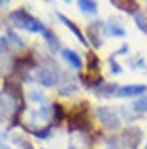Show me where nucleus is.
Instances as JSON below:
<instances>
[{
  "label": "nucleus",
  "instance_id": "nucleus-1",
  "mask_svg": "<svg viewBox=\"0 0 147 149\" xmlns=\"http://www.w3.org/2000/svg\"><path fill=\"white\" fill-rule=\"evenodd\" d=\"M10 21L13 23L15 26L25 29V30H28V32H45L44 25H42L38 19L30 17V15L26 13V11H23V10L11 11V13H10Z\"/></svg>",
  "mask_w": 147,
  "mask_h": 149
},
{
  "label": "nucleus",
  "instance_id": "nucleus-2",
  "mask_svg": "<svg viewBox=\"0 0 147 149\" xmlns=\"http://www.w3.org/2000/svg\"><path fill=\"white\" fill-rule=\"evenodd\" d=\"M96 117H98V121L106 128H110V130H117V128L121 127V119H119L117 113L110 108H98L96 109Z\"/></svg>",
  "mask_w": 147,
  "mask_h": 149
},
{
  "label": "nucleus",
  "instance_id": "nucleus-3",
  "mask_svg": "<svg viewBox=\"0 0 147 149\" xmlns=\"http://www.w3.org/2000/svg\"><path fill=\"white\" fill-rule=\"evenodd\" d=\"M141 136L144 134H141V130L138 127H128L121 136L125 149H138V146H140V142H141Z\"/></svg>",
  "mask_w": 147,
  "mask_h": 149
},
{
  "label": "nucleus",
  "instance_id": "nucleus-4",
  "mask_svg": "<svg viewBox=\"0 0 147 149\" xmlns=\"http://www.w3.org/2000/svg\"><path fill=\"white\" fill-rule=\"evenodd\" d=\"M36 81L40 85H44V87H53V85L57 83V74L53 72V70L42 66V68L36 70Z\"/></svg>",
  "mask_w": 147,
  "mask_h": 149
},
{
  "label": "nucleus",
  "instance_id": "nucleus-5",
  "mask_svg": "<svg viewBox=\"0 0 147 149\" xmlns=\"http://www.w3.org/2000/svg\"><path fill=\"white\" fill-rule=\"evenodd\" d=\"M106 32L110 34V36H115V38H125V36H126L125 26H123L121 19H117V17H113V19H110V21H107Z\"/></svg>",
  "mask_w": 147,
  "mask_h": 149
},
{
  "label": "nucleus",
  "instance_id": "nucleus-6",
  "mask_svg": "<svg viewBox=\"0 0 147 149\" xmlns=\"http://www.w3.org/2000/svg\"><path fill=\"white\" fill-rule=\"evenodd\" d=\"M147 91L145 85H126V87L117 89V96L119 98H128V96H140Z\"/></svg>",
  "mask_w": 147,
  "mask_h": 149
},
{
  "label": "nucleus",
  "instance_id": "nucleus-7",
  "mask_svg": "<svg viewBox=\"0 0 147 149\" xmlns=\"http://www.w3.org/2000/svg\"><path fill=\"white\" fill-rule=\"evenodd\" d=\"M60 53H62V58L68 62V66H72L74 70L81 68V58H79V55H77L74 49H62Z\"/></svg>",
  "mask_w": 147,
  "mask_h": 149
},
{
  "label": "nucleus",
  "instance_id": "nucleus-8",
  "mask_svg": "<svg viewBox=\"0 0 147 149\" xmlns=\"http://www.w3.org/2000/svg\"><path fill=\"white\" fill-rule=\"evenodd\" d=\"M59 19H60V21H62L64 25L68 26V29L72 30V32H74V36H76L77 40L81 42V44H83V45H87V38H85V36H83V32H81V30L77 29V25H74V21H70V19H68L66 15H62V13H59Z\"/></svg>",
  "mask_w": 147,
  "mask_h": 149
},
{
  "label": "nucleus",
  "instance_id": "nucleus-9",
  "mask_svg": "<svg viewBox=\"0 0 147 149\" xmlns=\"http://www.w3.org/2000/svg\"><path fill=\"white\" fill-rule=\"evenodd\" d=\"M111 6L119 8V10L123 11H128V13H136L138 11V2H134V0H111Z\"/></svg>",
  "mask_w": 147,
  "mask_h": 149
},
{
  "label": "nucleus",
  "instance_id": "nucleus-10",
  "mask_svg": "<svg viewBox=\"0 0 147 149\" xmlns=\"http://www.w3.org/2000/svg\"><path fill=\"white\" fill-rule=\"evenodd\" d=\"M77 6H79V10L85 11V13H96V10H98V4L92 2V0H79Z\"/></svg>",
  "mask_w": 147,
  "mask_h": 149
},
{
  "label": "nucleus",
  "instance_id": "nucleus-11",
  "mask_svg": "<svg viewBox=\"0 0 147 149\" xmlns=\"http://www.w3.org/2000/svg\"><path fill=\"white\" fill-rule=\"evenodd\" d=\"M44 34H45V42H47L49 49H51V51H59V49H60L59 38H57L55 34H51V32H44Z\"/></svg>",
  "mask_w": 147,
  "mask_h": 149
},
{
  "label": "nucleus",
  "instance_id": "nucleus-12",
  "mask_svg": "<svg viewBox=\"0 0 147 149\" xmlns=\"http://www.w3.org/2000/svg\"><path fill=\"white\" fill-rule=\"evenodd\" d=\"M49 117H51V109L44 106V108H40V109H38V111L32 115V119H34V121H47Z\"/></svg>",
  "mask_w": 147,
  "mask_h": 149
},
{
  "label": "nucleus",
  "instance_id": "nucleus-13",
  "mask_svg": "<svg viewBox=\"0 0 147 149\" xmlns=\"http://www.w3.org/2000/svg\"><path fill=\"white\" fill-rule=\"evenodd\" d=\"M87 61H89V70H91V72H98V68H100V62H98V57H96L94 53H89Z\"/></svg>",
  "mask_w": 147,
  "mask_h": 149
},
{
  "label": "nucleus",
  "instance_id": "nucleus-14",
  "mask_svg": "<svg viewBox=\"0 0 147 149\" xmlns=\"http://www.w3.org/2000/svg\"><path fill=\"white\" fill-rule=\"evenodd\" d=\"M6 38H8V40H10V42H13V44H15V45H17V47H25V42H23V40H21V38H19V36H17V34H15V32H13V30H8V34H6Z\"/></svg>",
  "mask_w": 147,
  "mask_h": 149
},
{
  "label": "nucleus",
  "instance_id": "nucleus-15",
  "mask_svg": "<svg viewBox=\"0 0 147 149\" xmlns=\"http://www.w3.org/2000/svg\"><path fill=\"white\" fill-rule=\"evenodd\" d=\"M115 91H117V87H115V85H106V87L96 89V95H98V96H107V95H113Z\"/></svg>",
  "mask_w": 147,
  "mask_h": 149
},
{
  "label": "nucleus",
  "instance_id": "nucleus-16",
  "mask_svg": "<svg viewBox=\"0 0 147 149\" xmlns=\"http://www.w3.org/2000/svg\"><path fill=\"white\" fill-rule=\"evenodd\" d=\"M134 109H136V111H141V113H147V96H141L140 100L134 102Z\"/></svg>",
  "mask_w": 147,
  "mask_h": 149
},
{
  "label": "nucleus",
  "instance_id": "nucleus-17",
  "mask_svg": "<svg viewBox=\"0 0 147 149\" xmlns=\"http://www.w3.org/2000/svg\"><path fill=\"white\" fill-rule=\"evenodd\" d=\"M134 21H136V25H138V29H140V30H144V32L147 34V19L144 17V15H140V13H136V15H134Z\"/></svg>",
  "mask_w": 147,
  "mask_h": 149
},
{
  "label": "nucleus",
  "instance_id": "nucleus-18",
  "mask_svg": "<svg viewBox=\"0 0 147 149\" xmlns=\"http://www.w3.org/2000/svg\"><path fill=\"white\" fill-rule=\"evenodd\" d=\"M53 109H55V115H57V119H62V117H64V108H62V106H60V104H53Z\"/></svg>",
  "mask_w": 147,
  "mask_h": 149
},
{
  "label": "nucleus",
  "instance_id": "nucleus-19",
  "mask_svg": "<svg viewBox=\"0 0 147 149\" xmlns=\"http://www.w3.org/2000/svg\"><path fill=\"white\" fill-rule=\"evenodd\" d=\"M34 134L38 136V138H47L49 134H51V127H47V128H44V130H36Z\"/></svg>",
  "mask_w": 147,
  "mask_h": 149
},
{
  "label": "nucleus",
  "instance_id": "nucleus-20",
  "mask_svg": "<svg viewBox=\"0 0 147 149\" xmlns=\"http://www.w3.org/2000/svg\"><path fill=\"white\" fill-rule=\"evenodd\" d=\"M30 98H32L34 102H42V104L45 102V98H44V95H42V93H30Z\"/></svg>",
  "mask_w": 147,
  "mask_h": 149
},
{
  "label": "nucleus",
  "instance_id": "nucleus-21",
  "mask_svg": "<svg viewBox=\"0 0 147 149\" xmlns=\"http://www.w3.org/2000/svg\"><path fill=\"white\" fill-rule=\"evenodd\" d=\"M110 66H111V72L113 74H121V66H119L113 58H110Z\"/></svg>",
  "mask_w": 147,
  "mask_h": 149
},
{
  "label": "nucleus",
  "instance_id": "nucleus-22",
  "mask_svg": "<svg viewBox=\"0 0 147 149\" xmlns=\"http://www.w3.org/2000/svg\"><path fill=\"white\" fill-rule=\"evenodd\" d=\"M6 45H8V38H0V53L6 51Z\"/></svg>",
  "mask_w": 147,
  "mask_h": 149
},
{
  "label": "nucleus",
  "instance_id": "nucleus-23",
  "mask_svg": "<svg viewBox=\"0 0 147 149\" xmlns=\"http://www.w3.org/2000/svg\"><path fill=\"white\" fill-rule=\"evenodd\" d=\"M117 53H121V55H125V53H128V45H123L121 49L117 51Z\"/></svg>",
  "mask_w": 147,
  "mask_h": 149
},
{
  "label": "nucleus",
  "instance_id": "nucleus-24",
  "mask_svg": "<svg viewBox=\"0 0 147 149\" xmlns=\"http://www.w3.org/2000/svg\"><path fill=\"white\" fill-rule=\"evenodd\" d=\"M0 149H10L8 146H4V143H0Z\"/></svg>",
  "mask_w": 147,
  "mask_h": 149
},
{
  "label": "nucleus",
  "instance_id": "nucleus-25",
  "mask_svg": "<svg viewBox=\"0 0 147 149\" xmlns=\"http://www.w3.org/2000/svg\"><path fill=\"white\" fill-rule=\"evenodd\" d=\"M4 4H6V2H4V0H0V6H4Z\"/></svg>",
  "mask_w": 147,
  "mask_h": 149
},
{
  "label": "nucleus",
  "instance_id": "nucleus-26",
  "mask_svg": "<svg viewBox=\"0 0 147 149\" xmlns=\"http://www.w3.org/2000/svg\"><path fill=\"white\" fill-rule=\"evenodd\" d=\"M145 149H147V146H145Z\"/></svg>",
  "mask_w": 147,
  "mask_h": 149
},
{
  "label": "nucleus",
  "instance_id": "nucleus-27",
  "mask_svg": "<svg viewBox=\"0 0 147 149\" xmlns=\"http://www.w3.org/2000/svg\"><path fill=\"white\" fill-rule=\"evenodd\" d=\"M70 149H72V147H70Z\"/></svg>",
  "mask_w": 147,
  "mask_h": 149
}]
</instances>
